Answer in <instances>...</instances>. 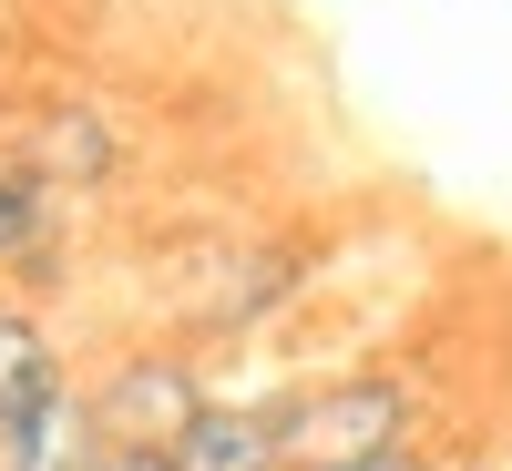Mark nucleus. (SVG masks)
Instances as JSON below:
<instances>
[{
  "mask_svg": "<svg viewBox=\"0 0 512 471\" xmlns=\"http://www.w3.org/2000/svg\"><path fill=\"white\" fill-rule=\"evenodd\" d=\"M277 431H287V471H328V461L410 451V441H420V379H410V369L287 379V390H277Z\"/></svg>",
  "mask_w": 512,
  "mask_h": 471,
  "instance_id": "f257e3e1",
  "label": "nucleus"
},
{
  "mask_svg": "<svg viewBox=\"0 0 512 471\" xmlns=\"http://www.w3.org/2000/svg\"><path fill=\"white\" fill-rule=\"evenodd\" d=\"M82 390H93L103 441H154V451H175L185 420L205 410V379H195L185 349H123L103 379H82Z\"/></svg>",
  "mask_w": 512,
  "mask_h": 471,
  "instance_id": "f03ea898",
  "label": "nucleus"
},
{
  "mask_svg": "<svg viewBox=\"0 0 512 471\" xmlns=\"http://www.w3.org/2000/svg\"><path fill=\"white\" fill-rule=\"evenodd\" d=\"M175 471H287L277 400H205L175 441Z\"/></svg>",
  "mask_w": 512,
  "mask_h": 471,
  "instance_id": "7ed1b4c3",
  "label": "nucleus"
},
{
  "mask_svg": "<svg viewBox=\"0 0 512 471\" xmlns=\"http://www.w3.org/2000/svg\"><path fill=\"white\" fill-rule=\"evenodd\" d=\"M103 461V420H93V390H52L41 410L0 420V471H93Z\"/></svg>",
  "mask_w": 512,
  "mask_h": 471,
  "instance_id": "20e7f679",
  "label": "nucleus"
},
{
  "mask_svg": "<svg viewBox=\"0 0 512 471\" xmlns=\"http://www.w3.org/2000/svg\"><path fill=\"white\" fill-rule=\"evenodd\" d=\"M62 236V185L31 154H0V277H41Z\"/></svg>",
  "mask_w": 512,
  "mask_h": 471,
  "instance_id": "39448f33",
  "label": "nucleus"
},
{
  "mask_svg": "<svg viewBox=\"0 0 512 471\" xmlns=\"http://www.w3.org/2000/svg\"><path fill=\"white\" fill-rule=\"evenodd\" d=\"M52 390H72V359H62L52 318H41V308H21V297H0V420L41 410Z\"/></svg>",
  "mask_w": 512,
  "mask_h": 471,
  "instance_id": "423d86ee",
  "label": "nucleus"
},
{
  "mask_svg": "<svg viewBox=\"0 0 512 471\" xmlns=\"http://www.w3.org/2000/svg\"><path fill=\"white\" fill-rule=\"evenodd\" d=\"M21 154H31L52 185H103L113 164H123V134H113L103 113H82V103H72V113H52V123H41Z\"/></svg>",
  "mask_w": 512,
  "mask_h": 471,
  "instance_id": "0eeeda50",
  "label": "nucleus"
},
{
  "mask_svg": "<svg viewBox=\"0 0 512 471\" xmlns=\"http://www.w3.org/2000/svg\"><path fill=\"white\" fill-rule=\"evenodd\" d=\"M93 471H175V451H154V441H103Z\"/></svg>",
  "mask_w": 512,
  "mask_h": 471,
  "instance_id": "6e6552de",
  "label": "nucleus"
},
{
  "mask_svg": "<svg viewBox=\"0 0 512 471\" xmlns=\"http://www.w3.org/2000/svg\"><path fill=\"white\" fill-rule=\"evenodd\" d=\"M328 471H441L431 441H410V451H379V461H328Z\"/></svg>",
  "mask_w": 512,
  "mask_h": 471,
  "instance_id": "1a4fd4ad",
  "label": "nucleus"
},
{
  "mask_svg": "<svg viewBox=\"0 0 512 471\" xmlns=\"http://www.w3.org/2000/svg\"><path fill=\"white\" fill-rule=\"evenodd\" d=\"M502 471H512V461H502Z\"/></svg>",
  "mask_w": 512,
  "mask_h": 471,
  "instance_id": "9d476101",
  "label": "nucleus"
}]
</instances>
